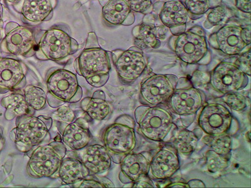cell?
I'll use <instances>...</instances> for the list:
<instances>
[{"label": "cell", "mask_w": 251, "mask_h": 188, "mask_svg": "<svg viewBox=\"0 0 251 188\" xmlns=\"http://www.w3.org/2000/svg\"><path fill=\"white\" fill-rule=\"evenodd\" d=\"M134 120L141 136L153 142L170 141L177 127L172 113L160 106H139L134 111Z\"/></svg>", "instance_id": "cell-1"}, {"label": "cell", "mask_w": 251, "mask_h": 188, "mask_svg": "<svg viewBox=\"0 0 251 188\" xmlns=\"http://www.w3.org/2000/svg\"><path fill=\"white\" fill-rule=\"evenodd\" d=\"M136 122L131 116H119L113 124L107 126L101 136L104 146L112 161L120 164L126 155L133 153L137 144L135 132Z\"/></svg>", "instance_id": "cell-2"}, {"label": "cell", "mask_w": 251, "mask_h": 188, "mask_svg": "<svg viewBox=\"0 0 251 188\" xmlns=\"http://www.w3.org/2000/svg\"><path fill=\"white\" fill-rule=\"evenodd\" d=\"M15 124L10 138L21 153H28L33 147L51 140L53 119L49 116L25 114L16 118Z\"/></svg>", "instance_id": "cell-3"}, {"label": "cell", "mask_w": 251, "mask_h": 188, "mask_svg": "<svg viewBox=\"0 0 251 188\" xmlns=\"http://www.w3.org/2000/svg\"><path fill=\"white\" fill-rule=\"evenodd\" d=\"M49 106L57 108L65 104H75L80 101L83 96L82 87L77 76L64 69L52 68L47 71L46 77Z\"/></svg>", "instance_id": "cell-4"}, {"label": "cell", "mask_w": 251, "mask_h": 188, "mask_svg": "<svg viewBox=\"0 0 251 188\" xmlns=\"http://www.w3.org/2000/svg\"><path fill=\"white\" fill-rule=\"evenodd\" d=\"M31 151L26 165L28 176L36 179L59 178L60 166L67 154L66 145L62 141L38 145Z\"/></svg>", "instance_id": "cell-5"}, {"label": "cell", "mask_w": 251, "mask_h": 188, "mask_svg": "<svg viewBox=\"0 0 251 188\" xmlns=\"http://www.w3.org/2000/svg\"><path fill=\"white\" fill-rule=\"evenodd\" d=\"M205 94L197 89L191 80L181 77L167 102L169 108L180 116L183 126L187 127L194 121L196 115L205 104Z\"/></svg>", "instance_id": "cell-6"}, {"label": "cell", "mask_w": 251, "mask_h": 188, "mask_svg": "<svg viewBox=\"0 0 251 188\" xmlns=\"http://www.w3.org/2000/svg\"><path fill=\"white\" fill-rule=\"evenodd\" d=\"M79 45L64 29L54 26L44 31L37 43L35 57L42 61L58 62L75 54Z\"/></svg>", "instance_id": "cell-7"}, {"label": "cell", "mask_w": 251, "mask_h": 188, "mask_svg": "<svg viewBox=\"0 0 251 188\" xmlns=\"http://www.w3.org/2000/svg\"><path fill=\"white\" fill-rule=\"evenodd\" d=\"M169 46L179 59L188 64H199L209 55L205 33L200 26L172 35Z\"/></svg>", "instance_id": "cell-8"}, {"label": "cell", "mask_w": 251, "mask_h": 188, "mask_svg": "<svg viewBox=\"0 0 251 188\" xmlns=\"http://www.w3.org/2000/svg\"><path fill=\"white\" fill-rule=\"evenodd\" d=\"M208 43L226 55L241 54L251 46L250 26L226 24L210 35Z\"/></svg>", "instance_id": "cell-9"}, {"label": "cell", "mask_w": 251, "mask_h": 188, "mask_svg": "<svg viewBox=\"0 0 251 188\" xmlns=\"http://www.w3.org/2000/svg\"><path fill=\"white\" fill-rule=\"evenodd\" d=\"M37 42L33 29L10 22L4 28L0 48L7 54L31 57L35 55Z\"/></svg>", "instance_id": "cell-10"}, {"label": "cell", "mask_w": 251, "mask_h": 188, "mask_svg": "<svg viewBox=\"0 0 251 188\" xmlns=\"http://www.w3.org/2000/svg\"><path fill=\"white\" fill-rule=\"evenodd\" d=\"M178 78L174 74H152L141 84V105L160 106L167 103L176 88Z\"/></svg>", "instance_id": "cell-11"}, {"label": "cell", "mask_w": 251, "mask_h": 188, "mask_svg": "<svg viewBox=\"0 0 251 188\" xmlns=\"http://www.w3.org/2000/svg\"><path fill=\"white\" fill-rule=\"evenodd\" d=\"M113 64L121 81L132 84L147 70L148 60L143 50L136 46L127 50H115L111 52Z\"/></svg>", "instance_id": "cell-12"}, {"label": "cell", "mask_w": 251, "mask_h": 188, "mask_svg": "<svg viewBox=\"0 0 251 188\" xmlns=\"http://www.w3.org/2000/svg\"><path fill=\"white\" fill-rule=\"evenodd\" d=\"M86 45L74 63L76 73L85 78L109 73L111 69L109 56L107 51L99 46L98 38L93 46L87 42Z\"/></svg>", "instance_id": "cell-13"}, {"label": "cell", "mask_w": 251, "mask_h": 188, "mask_svg": "<svg viewBox=\"0 0 251 188\" xmlns=\"http://www.w3.org/2000/svg\"><path fill=\"white\" fill-rule=\"evenodd\" d=\"M209 83L214 91L225 94L246 88L249 84V77L234 63L223 61L212 70Z\"/></svg>", "instance_id": "cell-14"}, {"label": "cell", "mask_w": 251, "mask_h": 188, "mask_svg": "<svg viewBox=\"0 0 251 188\" xmlns=\"http://www.w3.org/2000/svg\"><path fill=\"white\" fill-rule=\"evenodd\" d=\"M233 116L227 107L219 103H210L202 107L198 124L207 135L228 134L231 129Z\"/></svg>", "instance_id": "cell-15"}, {"label": "cell", "mask_w": 251, "mask_h": 188, "mask_svg": "<svg viewBox=\"0 0 251 188\" xmlns=\"http://www.w3.org/2000/svg\"><path fill=\"white\" fill-rule=\"evenodd\" d=\"M153 10L163 25L172 35L179 34L187 30L188 13L181 0L157 1L153 4Z\"/></svg>", "instance_id": "cell-16"}, {"label": "cell", "mask_w": 251, "mask_h": 188, "mask_svg": "<svg viewBox=\"0 0 251 188\" xmlns=\"http://www.w3.org/2000/svg\"><path fill=\"white\" fill-rule=\"evenodd\" d=\"M28 69L20 60L0 57V94L22 91L26 86Z\"/></svg>", "instance_id": "cell-17"}, {"label": "cell", "mask_w": 251, "mask_h": 188, "mask_svg": "<svg viewBox=\"0 0 251 188\" xmlns=\"http://www.w3.org/2000/svg\"><path fill=\"white\" fill-rule=\"evenodd\" d=\"M180 167L178 153L171 144H166L158 150L150 161V172L157 180L171 178Z\"/></svg>", "instance_id": "cell-18"}, {"label": "cell", "mask_w": 251, "mask_h": 188, "mask_svg": "<svg viewBox=\"0 0 251 188\" xmlns=\"http://www.w3.org/2000/svg\"><path fill=\"white\" fill-rule=\"evenodd\" d=\"M58 0H19L13 7L28 24H37L52 19Z\"/></svg>", "instance_id": "cell-19"}, {"label": "cell", "mask_w": 251, "mask_h": 188, "mask_svg": "<svg viewBox=\"0 0 251 188\" xmlns=\"http://www.w3.org/2000/svg\"><path fill=\"white\" fill-rule=\"evenodd\" d=\"M58 129L61 134L62 142L73 151L84 148L92 140L88 121L84 118H76L69 124L59 122Z\"/></svg>", "instance_id": "cell-20"}, {"label": "cell", "mask_w": 251, "mask_h": 188, "mask_svg": "<svg viewBox=\"0 0 251 188\" xmlns=\"http://www.w3.org/2000/svg\"><path fill=\"white\" fill-rule=\"evenodd\" d=\"M75 155L91 174L100 175L109 171L112 160L104 145H88L84 148L75 151Z\"/></svg>", "instance_id": "cell-21"}, {"label": "cell", "mask_w": 251, "mask_h": 188, "mask_svg": "<svg viewBox=\"0 0 251 188\" xmlns=\"http://www.w3.org/2000/svg\"><path fill=\"white\" fill-rule=\"evenodd\" d=\"M150 160L143 153H129L122 159L120 164L119 179L123 184H133L143 177L149 175Z\"/></svg>", "instance_id": "cell-22"}, {"label": "cell", "mask_w": 251, "mask_h": 188, "mask_svg": "<svg viewBox=\"0 0 251 188\" xmlns=\"http://www.w3.org/2000/svg\"><path fill=\"white\" fill-rule=\"evenodd\" d=\"M168 30L169 29L164 25L156 26L151 23L138 24L132 30L134 46L141 50L158 48L161 41L165 39Z\"/></svg>", "instance_id": "cell-23"}, {"label": "cell", "mask_w": 251, "mask_h": 188, "mask_svg": "<svg viewBox=\"0 0 251 188\" xmlns=\"http://www.w3.org/2000/svg\"><path fill=\"white\" fill-rule=\"evenodd\" d=\"M102 17L112 26H130L135 22V16L127 0H108L102 8Z\"/></svg>", "instance_id": "cell-24"}, {"label": "cell", "mask_w": 251, "mask_h": 188, "mask_svg": "<svg viewBox=\"0 0 251 188\" xmlns=\"http://www.w3.org/2000/svg\"><path fill=\"white\" fill-rule=\"evenodd\" d=\"M90 174V172L81 161L78 158L71 157H65L59 170V178L65 185L75 184L87 178Z\"/></svg>", "instance_id": "cell-25"}, {"label": "cell", "mask_w": 251, "mask_h": 188, "mask_svg": "<svg viewBox=\"0 0 251 188\" xmlns=\"http://www.w3.org/2000/svg\"><path fill=\"white\" fill-rule=\"evenodd\" d=\"M1 105L6 109L4 118L7 120H12L25 114L33 115L35 113L34 110L31 109L26 104L24 93L19 91L2 98Z\"/></svg>", "instance_id": "cell-26"}, {"label": "cell", "mask_w": 251, "mask_h": 188, "mask_svg": "<svg viewBox=\"0 0 251 188\" xmlns=\"http://www.w3.org/2000/svg\"><path fill=\"white\" fill-rule=\"evenodd\" d=\"M80 107L92 120L101 121L107 119L112 113V107L106 98L86 97L80 102Z\"/></svg>", "instance_id": "cell-27"}, {"label": "cell", "mask_w": 251, "mask_h": 188, "mask_svg": "<svg viewBox=\"0 0 251 188\" xmlns=\"http://www.w3.org/2000/svg\"><path fill=\"white\" fill-rule=\"evenodd\" d=\"M170 141L178 153L188 156L196 150L199 138L194 132L177 127Z\"/></svg>", "instance_id": "cell-28"}, {"label": "cell", "mask_w": 251, "mask_h": 188, "mask_svg": "<svg viewBox=\"0 0 251 188\" xmlns=\"http://www.w3.org/2000/svg\"><path fill=\"white\" fill-rule=\"evenodd\" d=\"M202 142L216 153L231 158L232 140L229 134L218 136L206 135L201 140Z\"/></svg>", "instance_id": "cell-29"}, {"label": "cell", "mask_w": 251, "mask_h": 188, "mask_svg": "<svg viewBox=\"0 0 251 188\" xmlns=\"http://www.w3.org/2000/svg\"><path fill=\"white\" fill-rule=\"evenodd\" d=\"M234 15L231 9L225 4H220L208 11L207 19L203 23L204 27L210 29L214 26L224 25Z\"/></svg>", "instance_id": "cell-30"}, {"label": "cell", "mask_w": 251, "mask_h": 188, "mask_svg": "<svg viewBox=\"0 0 251 188\" xmlns=\"http://www.w3.org/2000/svg\"><path fill=\"white\" fill-rule=\"evenodd\" d=\"M188 13V17L197 20L202 17L210 9L222 3L223 0H182Z\"/></svg>", "instance_id": "cell-31"}, {"label": "cell", "mask_w": 251, "mask_h": 188, "mask_svg": "<svg viewBox=\"0 0 251 188\" xmlns=\"http://www.w3.org/2000/svg\"><path fill=\"white\" fill-rule=\"evenodd\" d=\"M25 100L26 104L35 111L46 108L47 103V94L39 87L28 85L23 89Z\"/></svg>", "instance_id": "cell-32"}, {"label": "cell", "mask_w": 251, "mask_h": 188, "mask_svg": "<svg viewBox=\"0 0 251 188\" xmlns=\"http://www.w3.org/2000/svg\"><path fill=\"white\" fill-rule=\"evenodd\" d=\"M206 166L210 173H218L223 171L228 165L230 158L221 155L213 150H209L205 153Z\"/></svg>", "instance_id": "cell-33"}, {"label": "cell", "mask_w": 251, "mask_h": 188, "mask_svg": "<svg viewBox=\"0 0 251 188\" xmlns=\"http://www.w3.org/2000/svg\"><path fill=\"white\" fill-rule=\"evenodd\" d=\"M222 100L228 107L235 111H243L247 108L250 98L238 92L224 94Z\"/></svg>", "instance_id": "cell-34"}, {"label": "cell", "mask_w": 251, "mask_h": 188, "mask_svg": "<svg viewBox=\"0 0 251 188\" xmlns=\"http://www.w3.org/2000/svg\"><path fill=\"white\" fill-rule=\"evenodd\" d=\"M51 118L55 121L69 123L75 121L76 119V116L75 111L69 106H63L57 107L54 112L51 114Z\"/></svg>", "instance_id": "cell-35"}, {"label": "cell", "mask_w": 251, "mask_h": 188, "mask_svg": "<svg viewBox=\"0 0 251 188\" xmlns=\"http://www.w3.org/2000/svg\"><path fill=\"white\" fill-rule=\"evenodd\" d=\"M132 12L148 14L153 10L152 0H127Z\"/></svg>", "instance_id": "cell-36"}, {"label": "cell", "mask_w": 251, "mask_h": 188, "mask_svg": "<svg viewBox=\"0 0 251 188\" xmlns=\"http://www.w3.org/2000/svg\"><path fill=\"white\" fill-rule=\"evenodd\" d=\"M236 66L243 72L251 76V49L248 48L247 51L241 53L237 58L234 62Z\"/></svg>", "instance_id": "cell-37"}, {"label": "cell", "mask_w": 251, "mask_h": 188, "mask_svg": "<svg viewBox=\"0 0 251 188\" xmlns=\"http://www.w3.org/2000/svg\"><path fill=\"white\" fill-rule=\"evenodd\" d=\"M89 176L91 177L90 179H89L88 177H87V178L83 179L81 181L71 185V187L79 188H104V186L101 184V183L98 181L96 175L90 174Z\"/></svg>", "instance_id": "cell-38"}, {"label": "cell", "mask_w": 251, "mask_h": 188, "mask_svg": "<svg viewBox=\"0 0 251 188\" xmlns=\"http://www.w3.org/2000/svg\"><path fill=\"white\" fill-rule=\"evenodd\" d=\"M109 78V73L106 74H100L86 78V80L87 83L92 87L99 88L106 85Z\"/></svg>", "instance_id": "cell-39"}, {"label": "cell", "mask_w": 251, "mask_h": 188, "mask_svg": "<svg viewBox=\"0 0 251 188\" xmlns=\"http://www.w3.org/2000/svg\"><path fill=\"white\" fill-rule=\"evenodd\" d=\"M235 6L240 12L250 15L251 0H234Z\"/></svg>", "instance_id": "cell-40"}, {"label": "cell", "mask_w": 251, "mask_h": 188, "mask_svg": "<svg viewBox=\"0 0 251 188\" xmlns=\"http://www.w3.org/2000/svg\"><path fill=\"white\" fill-rule=\"evenodd\" d=\"M132 188H154L151 180L147 176L143 177L132 184Z\"/></svg>", "instance_id": "cell-41"}, {"label": "cell", "mask_w": 251, "mask_h": 188, "mask_svg": "<svg viewBox=\"0 0 251 188\" xmlns=\"http://www.w3.org/2000/svg\"><path fill=\"white\" fill-rule=\"evenodd\" d=\"M99 181L101 183V184L104 186V188H114L115 186L111 182V180H109L108 178L106 177L100 176L99 175H96Z\"/></svg>", "instance_id": "cell-42"}, {"label": "cell", "mask_w": 251, "mask_h": 188, "mask_svg": "<svg viewBox=\"0 0 251 188\" xmlns=\"http://www.w3.org/2000/svg\"><path fill=\"white\" fill-rule=\"evenodd\" d=\"M165 188H189L187 183L181 182V181H176V182L170 183L165 186Z\"/></svg>", "instance_id": "cell-43"}, {"label": "cell", "mask_w": 251, "mask_h": 188, "mask_svg": "<svg viewBox=\"0 0 251 188\" xmlns=\"http://www.w3.org/2000/svg\"><path fill=\"white\" fill-rule=\"evenodd\" d=\"M189 188H205V185L202 181L199 180H190L187 183Z\"/></svg>", "instance_id": "cell-44"}, {"label": "cell", "mask_w": 251, "mask_h": 188, "mask_svg": "<svg viewBox=\"0 0 251 188\" xmlns=\"http://www.w3.org/2000/svg\"><path fill=\"white\" fill-rule=\"evenodd\" d=\"M4 144H5V140H4L3 136V130L0 127V151L4 148Z\"/></svg>", "instance_id": "cell-45"}, {"label": "cell", "mask_w": 251, "mask_h": 188, "mask_svg": "<svg viewBox=\"0 0 251 188\" xmlns=\"http://www.w3.org/2000/svg\"><path fill=\"white\" fill-rule=\"evenodd\" d=\"M92 97L106 98V95H105L104 92L102 91L99 90L94 92Z\"/></svg>", "instance_id": "cell-46"}, {"label": "cell", "mask_w": 251, "mask_h": 188, "mask_svg": "<svg viewBox=\"0 0 251 188\" xmlns=\"http://www.w3.org/2000/svg\"><path fill=\"white\" fill-rule=\"evenodd\" d=\"M4 35V30L3 29V22L0 21V42L2 41L3 39V36Z\"/></svg>", "instance_id": "cell-47"}, {"label": "cell", "mask_w": 251, "mask_h": 188, "mask_svg": "<svg viewBox=\"0 0 251 188\" xmlns=\"http://www.w3.org/2000/svg\"><path fill=\"white\" fill-rule=\"evenodd\" d=\"M3 4H1V2H0V21H1L2 18L3 17Z\"/></svg>", "instance_id": "cell-48"}, {"label": "cell", "mask_w": 251, "mask_h": 188, "mask_svg": "<svg viewBox=\"0 0 251 188\" xmlns=\"http://www.w3.org/2000/svg\"><path fill=\"white\" fill-rule=\"evenodd\" d=\"M5 1L8 2V3L14 4L15 3H17V2L19 1V0H5Z\"/></svg>", "instance_id": "cell-49"}, {"label": "cell", "mask_w": 251, "mask_h": 188, "mask_svg": "<svg viewBox=\"0 0 251 188\" xmlns=\"http://www.w3.org/2000/svg\"><path fill=\"white\" fill-rule=\"evenodd\" d=\"M0 57H1V53L0 52Z\"/></svg>", "instance_id": "cell-50"}]
</instances>
